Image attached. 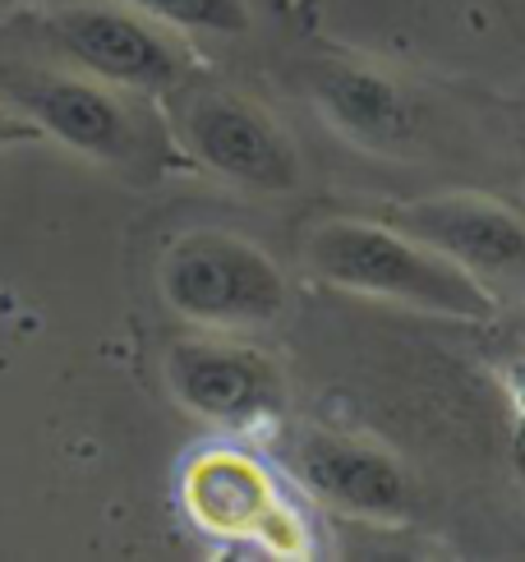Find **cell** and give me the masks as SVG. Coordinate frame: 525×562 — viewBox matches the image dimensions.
Instances as JSON below:
<instances>
[{
    "label": "cell",
    "mask_w": 525,
    "mask_h": 562,
    "mask_svg": "<svg viewBox=\"0 0 525 562\" xmlns=\"http://www.w3.org/2000/svg\"><path fill=\"white\" fill-rule=\"evenodd\" d=\"M304 259L323 281L342 291L383 295L461 318H484L493 310V295L484 291L480 277H470L434 245L405 236L401 226L327 222L309 236Z\"/></svg>",
    "instance_id": "6da1fadb"
},
{
    "label": "cell",
    "mask_w": 525,
    "mask_h": 562,
    "mask_svg": "<svg viewBox=\"0 0 525 562\" xmlns=\"http://www.w3.org/2000/svg\"><path fill=\"white\" fill-rule=\"evenodd\" d=\"M161 295L212 327H262L286 310V281L262 249L222 231H194L161 259Z\"/></svg>",
    "instance_id": "7a4b0ae2"
},
{
    "label": "cell",
    "mask_w": 525,
    "mask_h": 562,
    "mask_svg": "<svg viewBox=\"0 0 525 562\" xmlns=\"http://www.w3.org/2000/svg\"><path fill=\"white\" fill-rule=\"evenodd\" d=\"M180 125L194 157L217 176L249 184L262 194H286L300 184V157L286 134L241 98L226 92H194L180 106Z\"/></svg>",
    "instance_id": "3957f363"
},
{
    "label": "cell",
    "mask_w": 525,
    "mask_h": 562,
    "mask_svg": "<svg viewBox=\"0 0 525 562\" xmlns=\"http://www.w3.org/2000/svg\"><path fill=\"white\" fill-rule=\"evenodd\" d=\"M392 226L447 254L470 277H493L498 286H525V222L484 199H424L396 207Z\"/></svg>",
    "instance_id": "277c9868"
},
{
    "label": "cell",
    "mask_w": 525,
    "mask_h": 562,
    "mask_svg": "<svg viewBox=\"0 0 525 562\" xmlns=\"http://www.w3.org/2000/svg\"><path fill=\"white\" fill-rule=\"evenodd\" d=\"M171 383L189 411L226 425L268 419L281 406L277 369L254 350L231 346H176L171 350Z\"/></svg>",
    "instance_id": "5b68a950"
},
{
    "label": "cell",
    "mask_w": 525,
    "mask_h": 562,
    "mask_svg": "<svg viewBox=\"0 0 525 562\" xmlns=\"http://www.w3.org/2000/svg\"><path fill=\"white\" fill-rule=\"evenodd\" d=\"M56 37L79 65H88L92 75L111 83L161 88L180 75L176 46L125 10H102V5L69 10L56 23Z\"/></svg>",
    "instance_id": "8992f818"
},
{
    "label": "cell",
    "mask_w": 525,
    "mask_h": 562,
    "mask_svg": "<svg viewBox=\"0 0 525 562\" xmlns=\"http://www.w3.org/2000/svg\"><path fill=\"white\" fill-rule=\"evenodd\" d=\"M295 465L319 498H327L342 512H355V517L396 521L411 507V488H405V475L396 471V461L373 448H360V442L314 434L300 442Z\"/></svg>",
    "instance_id": "52a82bcc"
},
{
    "label": "cell",
    "mask_w": 525,
    "mask_h": 562,
    "mask_svg": "<svg viewBox=\"0 0 525 562\" xmlns=\"http://www.w3.org/2000/svg\"><path fill=\"white\" fill-rule=\"evenodd\" d=\"M10 92L65 144L98 157H125L134 148V121L111 92L60 75H10Z\"/></svg>",
    "instance_id": "ba28073f"
},
{
    "label": "cell",
    "mask_w": 525,
    "mask_h": 562,
    "mask_svg": "<svg viewBox=\"0 0 525 562\" xmlns=\"http://www.w3.org/2000/svg\"><path fill=\"white\" fill-rule=\"evenodd\" d=\"M314 92L327 111V121L342 125L350 138H360L369 148H396L420 134V115L411 98L392 79L373 75L365 65H346V60L319 65Z\"/></svg>",
    "instance_id": "9c48e42d"
},
{
    "label": "cell",
    "mask_w": 525,
    "mask_h": 562,
    "mask_svg": "<svg viewBox=\"0 0 525 562\" xmlns=\"http://www.w3.org/2000/svg\"><path fill=\"white\" fill-rule=\"evenodd\" d=\"M189 512L208 526V530H272L277 521V494L268 475L254 461L231 457V452H212L189 471Z\"/></svg>",
    "instance_id": "30bf717a"
},
{
    "label": "cell",
    "mask_w": 525,
    "mask_h": 562,
    "mask_svg": "<svg viewBox=\"0 0 525 562\" xmlns=\"http://www.w3.org/2000/svg\"><path fill=\"white\" fill-rule=\"evenodd\" d=\"M134 10H148L153 19L180 23V29H208V33H241L249 14L241 0H125Z\"/></svg>",
    "instance_id": "8fae6325"
}]
</instances>
